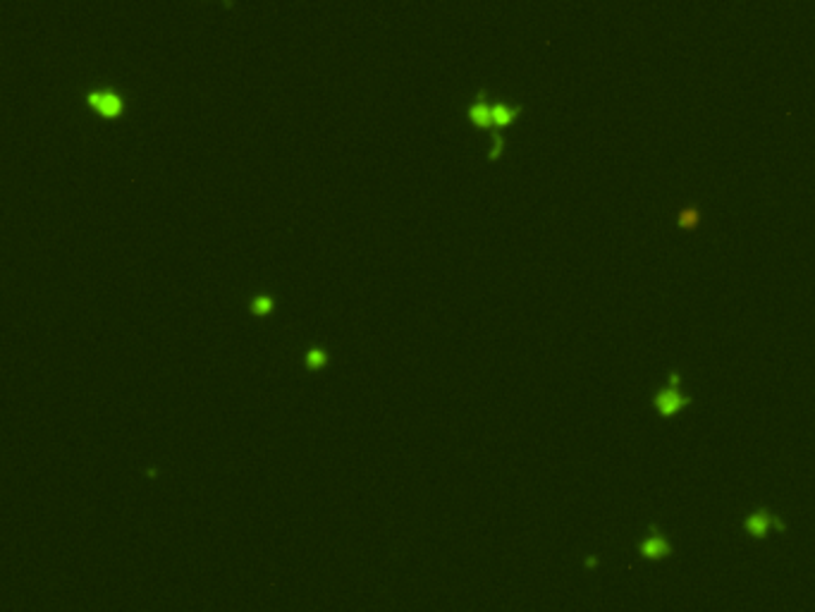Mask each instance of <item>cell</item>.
Here are the masks:
<instances>
[{"instance_id":"obj_1","label":"cell","mask_w":815,"mask_h":612,"mask_svg":"<svg viewBox=\"0 0 815 612\" xmlns=\"http://www.w3.org/2000/svg\"><path fill=\"white\" fill-rule=\"evenodd\" d=\"M691 404H694V397L687 395V392L682 390V373H679V369H672V371H669L667 385L660 387V390H657L655 395H653L655 412L660 414V417H665V419H672L679 412L689 409Z\"/></svg>"},{"instance_id":"obj_2","label":"cell","mask_w":815,"mask_h":612,"mask_svg":"<svg viewBox=\"0 0 815 612\" xmlns=\"http://www.w3.org/2000/svg\"><path fill=\"white\" fill-rule=\"evenodd\" d=\"M88 103H91L98 113L108 115V118H111V115H120V111H122V101L113 89L91 91L88 93Z\"/></svg>"},{"instance_id":"obj_3","label":"cell","mask_w":815,"mask_h":612,"mask_svg":"<svg viewBox=\"0 0 815 612\" xmlns=\"http://www.w3.org/2000/svg\"><path fill=\"white\" fill-rule=\"evenodd\" d=\"M522 113V106L515 103H505V101H497V103H490V127H507L510 122L517 120V115Z\"/></svg>"},{"instance_id":"obj_4","label":"cell","mask_w":815,"mask_h":612,"mask_svg":"<svg viewBox=\"0 0 815 612\" xmlns=\"http://www.w3.org/2000/svg\"><path fill=\"white\" fill-rule=\"evenodd\" d=\"M772 524H775L777 529H782V524H779L775 516L768 512V509H758V512H753L749 519H746L744 526H746V531H749L751 536H758V539H760V536L768 534V529L772 526Z\"/></svg>"},{"instance_id":"obj_5","label":"cell","mask_w":815,"mask_h":612,"mask_svg":"<svg viewBox=\"0 0 815 612\" xmlns=\"http://www.w3.org/2000/svg\"><path fill=\"white\" fill-rule=\"evenodd\" d=\"M467 113H469V118H471L474 125L490 127V103L485 101V91H481L474 101H471V106H469Z\"/></svg>"},{"instance_id":"obj_6","label":"cell","mask_w":815,"mask_h":612,"mask_svg":"<svg viewBox=\"0 0 815 612\" xmlns=\"http://www.w3.org/2000/svg\"><path fill=\"white\" fill-rule=\"evenodd\" d=\"M641 553L646 555V557H665L669 553V546H667V541L662 539V536L653 534L648 541L641 543Z\"/></svg>"},{"instance_id":"obj_7","label":"cell","mask_w":815,"mask_h":612,"mask_svg":"<svg viewBox=\"0 0 815 612\" xmlns=\"http://www.w3.org/2000/svg\"><path fill=\"white\" fill-rule=\"evenodd\" d=\"M698 223H701V208L698 206H684L679 213H677V225L684 230H694Z\"/></svg>"},{"instance_id":"obj_8","label":"cell","mask_w":815,"mask_h":612,"mask_svg":"<svg viewBox=\"0 0 815 612\" xmlns=\"http://www.w3.org/2000/svg\"><path fill=\"white\" fill-rule=\"evenodd\" d=\"M304 359H306V366H309V369H318V366H323L328 362V352L320 350V347H311Z\"/></svg>"},{"instance_id":"obj_9","label":"cell","mask_w":815,"mask_h":612,"mask_svg":"<svg viewBox=\"0 0 815 612\" xmlns=\"http://www.w3.org/2000/svg\"><path fill=\"white\" fill-rule=\"evenodd\" d=\"M251 311L253 314H270L273 311V297L270 295H258L251 299Z\"/></svg>"}]
</instances>
